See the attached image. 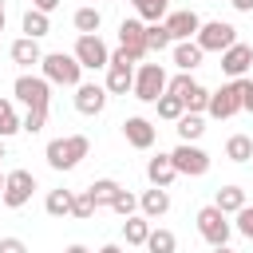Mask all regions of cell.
<instances>
[{"mask_svg": "<svg viewBox=\"0 0 253 253\" xmlns=\"http://www.w3.org/2000/svg\"><path fill=\"white\" fill-rule=\"evenodd\" d=\"M87 154H91V138H87V134H63V138H51L47 150H43V158H47L51 170H75Z\"/></svg>", "mask_w": 253, "mask_h": 253, "instance_id": "1", "label": "cell"}, {"mask_svg": "<svg viewBox=\"0 0 253 253\" xmlns=\"http://www.w3.org/2000/svg\"><path fill=\"white\" fill-rule=\"evenodd\" d=\"M40 67H43V79L55 87H79L83 83V63L71 51H47Z\"/></svg>", "mask_w": 253, "mask_h": 253, "instance_id": "2", "label": "cell"}, {"mask_svg": "<svg viewBox=\"0 0 253 253\" xmlns=\"http://www.w3.org/2000/svg\"><path fill=\"white\" fill-rule=\"evenodd\" d=\"M134 55L126 47H115L111 51V67H107V95H130L134 91Z\"/></svg>", "mask_w": 253, "mask_h": 253, "instance_id": "3", "label": "cell"}, {"mask_svg": "<svg viewBox=\"0 0 253 253\" xmlns=\"http://www.w3.org/2000/svg\"><path fill=\"white\" fill-rule=\"evenodd\" d=\"M166 83H170V79H166V67H162V63H138V67H134V91H130V95H134L138 103H158V99L166 95Z\"/></svg>", "mask_w": 253, "mask_h": 253, "instance_id": "4", "label": "cell"}, {"mask_svg": "<svg viewBox=\"0 0 253 253\" xmlns=\"http://www.w3.org/2000/svg\"><path fill=\"white\" fill-rule=\"evenodd\" d=\"M12 95L28 107V111H47L51 107V83L43 79V75H16V83H12Z\"/></svg>", "mask_w": 253, "mask_h": 253, "instance_id": "5", "label": "cell"}, {"mask_svg": "<svg viewBox=\"0 0 253 253\" xmlns=\"http://www.w3.org/2000/svg\"><path fill=\"white\" fill-rule=\"evenodd\" d=\"M194 40H198L202 51H217V55H221V51H229V47L237 43V28H233L229 20H206Z\"/></svg>", "mask_w": 253, "mask_h": 253, "instance_id": "6", "label": "cell"}, {"mask_svg": "<svg viewBox=\"0 0 253 253\" xmlns=\"http://www.w3.org/2000/svg\"><path fill=\"white\" fill-rule=\"evenodd\" d=\"M32 194H36V174H32V170H8V174H4V194H0V202H4L8 210L28 206Z\"/></svg>", "mask_w": 253, "mask_h": 253, "instance_id": "7", "label": "cell"}, {"mask_svg": "<svg viewBox=\"0 0 253 253\" xmlns=\"http://www.w3.org/2000/svg\"><path fill=\"white\" fill-rule=\"evenodd\" d=\"M170 162H174V170L186 174V178H202V174L210 170V154H206L198 142H178V146L170 150Z\"/></svg>", "mask_w": 253, "mask_h": 253, "instance_id": "8", "label": "cell"}, {"mask_svg": "<svg viewBox=\"0 0 253 253\" xmlns=\"http://www.w3.org/2000/svg\"><path fill=\"white\" fill-rule=\"evenodd\" d=\"M194 221H198V233H202V237H206V241H210V245H213V249H217V245H225V241H229V229H233V225H229V221H225V213H221V210H217V206H202V210H198V217H194Z\"/></svg>", "mask_w": 253, "mask_h": 253, "instance_id": "9", "label": "cell"}, {"mask_svg": "<svg viewBox=\"0 0 253 253\" xmlns=\"http://www.w3.org/2000/svg\"><path fill=\"white\" fill-rule=\"evenodd\" d=\"M71 55L83 63V71H99V67H111V47H107L99 36H79Z\"/></svg>", "mask_w": 253, "mask_h": 253, "instance_id": "10", "label": "cell"}, {"mask_svg": "<svg viewBox=\"0 0 253 253\" xmlns=\"http://www.w3.org/2000/svg\"><path fill=\"white\" fill-rule=\"evenodd\" d=\"M237 111H241V87H237V79H229L217 91H210V107H206L210 119H233Z\"/></svg>", "mask_w": 253, "mask_h": 253, "instance_id": "11", "label": "cell"}, {"mask_svg": "<svg viewBox=\"0 0 253 253\" xmlns=\"http://www.w3.org/2000/svg\"><path fill=\"white\" fill-rule=\"evenodd\" d=\"M162 24H166V32H170V40H174V43H186V40H194V36H198L202 16H198L194 8H178V12H170Z\"/></svg>", "mask_w": 253, "mask_h": 253, "instance_id": "12", "label": "cell"}, {"mask_svg": "<svg viewBox=\"0 0 253 253\" xmlns=\"http://www.w3.org/2000/svg\"><path fill=\"white\" fill-rule=\"evenodd\" d=\"M123 138H126V146H134V150H150L154 138H158V130H154L150 119L130 115V119H123Z\"/></svg>", "mask_w": 253, "mask_h": 253, "instance_id": "13", "label": "cell"}, {"mask_svg": "<svg viewBox=\"0 0 253 253\" xmlns=\"http://www.w3.org/2000/svg\"><path fill=\"white\" fill-rule=\"evenodd\" d=\"M119 47H126V51L142 63V55H146V24H142L138 16H130V20L119 24Z\"/></svg>", "mask_w": 253, "mask_h": 253, "instance_id": "14", "label": "cell"}, {"mask_svg": "<svg viewBox=\"0 0 253 253\" xmlns=\"http://www.w3.org/2000/svg\"><path fill=\"white\" fill-rule=\"evenodd\" d=\"M107 87H99V83H79L75 87V111L79 115H103V107H107Z\"/></svg>", "mask_w": 253, "mask_h": 253, "instance_id": "15", "label": "cell"}, {"mask_svg": "<svg viewBox=\"0 0 253 253\" xmlns=\"http://www.w3.org/2000/svg\"><path fill=\"white\" fill-rule=\"evenodd\" d=\"M253 67V47L249 43H233L229 51H221V71L229 75V79H245V71Z\"/></svg>", "mask_w": 253, "mask_h": 253, "instance_id": "16", "label": "cell"}, {"mask_svg": "<svg viewBox=\"0 0 253 253\" xmlns=\"http://www.w3.org/2000/svg\"><path fill=\"white\" fill-rule=\"evenodd\" d=\"M166 210H170V194H166V190L150 186V190H142V194H138V213H142V217H150V221H154V217H162Z\"/></svg>", "mask_w": 253, "mask_h": 253, "instance_id": "17", "label": "cell"}, {"mask_svg": "<svg viewBox=\"0 0 253 253\" xmlns=\"http://www.w3.org/2000/svg\"><path fill=\"white\" fill-rule=\"evenodd\" d=\"M8 55H12V63H20V67H32V63H43V51H40V40H28V36H20V40H12V47H8Z\"/></svg>", "mask_w": 253, "mask_h": 253, "instance_id": "18", "label": "cell"}, {"mask_svg": "<svg viewBox=\"0 0 253 253\" xmlns=\"http://www.w3.org/2000/svg\"><path fill=\"white\" fill-rule=\"evenodd\" d=\"M146 178H150V186H158V190H166L174 178H178V170H174V162H170V154H154L150 162H146Z\"/></svg>", "mask_w": 253, "mask_h": 253, "instance_id": "19", "label": "cell"}, {"mask_svg": "<svg viewBox=\"0 0 253 253\" xmlns=\"http://www.w3.org/2000/svg\"><path fill=\"white\" fill-rule=\"evenodd\" d=\"M170 55H174V67L178 71H194V67H202V47H198V40H186V43H174L170 47Z\"/></svg>", "mask_w": 253, "mask_h": 253, "instance_id": "20", "label": "cell"}, {"mask_svg": "<svg viewBox=\"0 0 253 253\" xmlns=\"http://www.w3.org/2000/svg\"><path fill=\"white\" fill-rule=\"evenodd\" d=\"M130 8L142 24H162L170 16V0H130Z\"/></svg>", "mask_w": 253, "mask_h": 253, "instance_id": "21", "label": "cell"}, {"mask_svg": "<svg viewBox=\"0 0 253 253\" xmlns=\"http://www.w3.org/2000/svg\"><path fill=\"white\" fill-rule=\"evenodd\" d=\"M213 206H217L225 217H229V213H241V210H245V190H241V186H221L217 198H213Z\"/></svg>", "mask_w": 253, "mask_h": 253, "instance_id": "22", "label": "cell"}, {"mask_svg": "<svg viewBox=\"0 0 253 253\" xmlns=\"http://www.w3.org/2000/svg\"><path fill=\"white\" fill-rule=\"evenodd\" d=\"M123 237H126V245H146V237H150V217L130 213V217L123 221Z\"/></svg>", "mask_w": 253, "mask_h": 253, "instance_id": "23", "label": "cell"}, {"mask_svg": "<svg viewBox=\"0 0 253 253\" xmlns=\"http://www.w3.org/2000/svg\"><path fill=\"white\" fill-rule=\"evenodd\" d=\"M119 190H123V186H119L115 178H99V182H91V186H87V194H91V202H95L99 210H103V206H111V202L119 198Z\"/></svg>", "mask_w": 253, "mask_h": 253, "instance_id": "24", "label": "cell"}, {"mask_svg": "<svg viewBox=\"0 0 253 253\" xmlns=\"http://www.w3.org/2000/svg\"><path fill=\"white\" fill-rule=\"evenodd\" d=\"M71 206H75V194H71V190H47V198H43V210H47L51 217H67Z\"/></svg>", "mask_w": 253, "mask_h": 253, "instance_id": "25", "label": "cell"}, {"mask_svg": "<svg viewBox=\"0 0 253 253\" xmlns=\"http://www.w3.org/2000/svg\"><path fill=\"white\" fill-rule=\"evenodd\" d=\"M51 32V20H47V12H36V8H28L24 12V36L28 40H43Z\"/></svg>", "mask_w": 253, "mask_h": 253, "instance_id": "26", "label": "cell"}, {"mask_svg": "<svg viewBox=\"0 0 253 253\" xmlns=\"http://www.w3.org/2000/svg\"><path fill=\"white\" fill-rule=\"evenodd\" d=\"M202 134H206V119H202V115H190V111H186V115L178 119V142H198Z\"/></svg>", "mask_w": 253, "mask_h": 253, "instance_id": "27", "label": "cell"}, {"mask_svg": "<svg viewBox=\"0 0 253 253\" xmlns=\"http://www.w3.org/2000/svg\"><path fill=\"white\" fill-rule=\"evenodd\" d=\"M99 28H103V12L99 8H79L75 12V32L79 36H99Z\"/></svg>", "mask_w": 253, "mask_h": 253, "instance_id": "28", "label": "cell"}, {"mask_svg": "<svg viewBox=\"0 0 253 253\" xmlns=\"http://www.w3.org/2000/svg\"><path fill=\"white\" fill-rule=\"evenodd\" d=\"M225 158H229V162H249V158H253V138H249V134H229Z\"/></svg>", "mask_w": 253, "mask_h": 253, "instance_id": "29", "label": "cell"}, {"mask_svg": "<svg viewBox=\"0 0 253 253\" xmlns=\"http://www.w3.org/2000/svg\"><path fill=\"white\" fill-rule=\"evenodd\" d=\"M146 253H178V237H174L170 229H150Z\"/></svg>", "mask_w": 253, "mask_h": 253, "instance_id": "30", "label": "cell"}, {"mask_svg": "<svg viewBox=\"0 0 253 253\" xmlns=\"http://www.w3.org/2000/svg\"><path fill=\"white\" fill-rule=\"evenodd\" d=\"M16 130H24L20 126V115H16L12 99H0V138H12Z\"/></svg>", "mask_w": 253, "mask_h": 253, "instance_id": "31", "label": "cell"}, {"mask_svg": "<svg viewBox=\"0 0 253 253\" xmlns=\"http://www.w3.org/2000/svg\"><path fill=\"white\" fill-rule=\"evenodd\" d=\"M166 47H174L166 24H146V51H166Z\"/></svg>", "mask_w": 253, "mask_h": 253, "instance_id": "32", "label": "cell"}, {"mask_svg": "<svg viewBox=\"0 0 253 253\" xmlns=\"http://www.w3.org/2000/svg\"><path fill=\"white\" fill-rule=\"evenodd\" d=\"M154 107H158V119H170V123H178V119L186 115V103H182L178 95H162Z\"/></svg>", "mask_w": 253, "mask_h": 253, "instance_id": "33", "label": "cell"}, {"mask_svg": "<svg viewBox=\"0 0 253 253\" xmlns=\"http://www.w3.org/2000/svg\"><path fill=\"white\" fill-rule=\"evenodd\" d=\"M182 103H186V111H190V115H202V111L210 107V91H206L202 83H194V87L186 91V99H182Z\"/></svg>", "mask_w": 253, "mask_h": 253, "instance_id": "34", "label": "cell"}, {"mask_svg": "<svg viewBox=\"0 0 253 253\" xmlns=\"http://www.w3.org/2000/svg\"><path fill=\"white\" fill-rule=\"evenodd\" d=\"M111 210H115V213H123V217H130V213H138V198H134L130 190H119V198L111 202Z\"/></svg>", "mask_w": 253, "mask_h": 253, "instance_id": "35", "label": "cell"}, {"mask_svg": "<svg viewBox=\"0 0 253 253\" xmlns=\"http://www.w3.org/2000/svg\"><path fill=\"white\" fill-rule=\"evenodd\" d=\"M95 202H91V194L83 190V194H75V206H71V217H79V221H87V217H95Z\"/></svg>", "mask_w": 253, "mask_h": 253, "instance_id": "36", "label": "cell"}, {"mask_svg": "<svg viewBox=\"0 0 253 253\" xmlns=\"http://www.w3.org/2000/svg\"><path fill=\"white\" fill-rule=\"evenodd\" d=\"M20 126H24V134H40V130L47 126V111H28V115L20 119Z\"/></svg>", "mask_w": 253, "mask_h": 253, "instance_id": "37", "label": "cell"}, {"mask_svg": "<svg viewBox=\"0 0 253 253\" xmlns=\"http://www.w3.org/2000/svg\"><path fill=\"white\" fill-rule=\"evenodd\" d=\"M194 87V79H190V71H178L170 83H166V95H178V99H186V91Z\"/></svg>", "mask_w": 253, "mask_h": 253, "instance_id": "38", "label": "cell"}, {"mask_svg": "<svg viewBox=\"0 0 253 253\" xmlns=\"http://www.w3.org/2000/svg\"><path fill=\"white\" fill-rule=\"evenodd\" d=\"M237 217V233H245L249 241H253V206H245L241 213H233Z\"/></svg>", "mask_w": 253, "mask_h": 253, "instance_id": "39", "label": "cell"}, {"mask_svg": "<svg viewBox=\"0 0 253 253\" xmlns=\"http://www.w3.org/2000/svg\"><path fill=\"white\" fill-rule=\"evenodd\" d=\"M237 87H241V111L253 115V79H237Z\"/></svg>", "mask_w": 253, "mask_h": 253, "instance_id": "40", "label": "cell"}, {"mask_svg": "<svg viewBox=\"0 0 253 253\" xmlns=\"http://www.w3.org/2000/svg\"><path fill=\"white\" fill-rule=\"evenodd\" d=\"M0 253H28V245L20 237H0Z\"/></svg>", "mask_w": 253, "mask_h": 253, "instance_id": "41", "label": "cell"}, {"mask_svg": "<svg viewBox=\"0 0 253 253\" xmlns=\"http://www.w3.org/2000/svg\"><path fill=\"white\" fill-rule=\"evenodd\" d=\"M32 8H36V12H47V16H51V12L59 8V0H32Z\"/></svg>", "mask_w": 253, "mask_h": 253, "instance_id": "42", "label": "cell"}, {"mask_svg": "<svg viewBox=\"0 0 253 253\" xmlns=\"http://www.w3.org/2000/svg\"><path fill=\"white\" fill-rule=\"evenodd\" d=\"M233 4V12H253V0H229Z\"/></svg>", "mask_w": 253, "mask_h": 253, "instance_id": "43", "label": "cell"}, {"mask_svg": "<svg viewBox=\"0 0 253 253\" xmlns=\"http://www.w3.org/2000/svg\"><path fill=\"white\" fill-rule=\"evenodd\" d=\"M63 253H91V249H87V245H79V241H75V245H67V249H63Z\"/></svg>", "mask_w": 253, "mask_h": 253, "instance_id": "44", "label": "cell"}, {"mask_svg": "<svg viewBox=\"0 0 253 253\" xmlns=\"http://www.w3.org/2000/svg\"><path fill=\"white\" fill-rule=\"evenodd\" d=\"M99 253H123V249H119V245H103Z\"/></svg>", "mask_w": 253, "mask_h": 253, "instance_id": "45", "label": "cell"}, {"mask_svg": "<svg viewBox=\"0 0 253 253\" xmlns=\"http://www.w3.org/2000/svg\"><path fill=\"white\" fill-rule=\"evenodd\" d=\"M213 253H233V249H229V245H217V249H213Z\"/></svg>", "mask_w": 253, "mask_h": 253, "instance_id": "46", "label": "cell"}, {"mask_svg": "<svg viewBox=\"0 0 253 253\" xmlns=\"http://www.w3.org/2000/svg\"><path fill=\"white\" fill-rule=\"evenodd\" d=\"M0 194H4V174H0Z\"/></svg>", "mask_w": 253, "mask_h": 253, "instance_id": "47", "label": "cell"}, {"mask_svg": "<svg viewBox=\"0 0 253 253\" xmlns=\"http://www.w3.org/2000/svg\"><path fill=\"white\" fill-rule=\"evenodd\" d=\"M0 158H4V138H0Z\"/></svg>", "mask_w": 253, "mask_h": 253, "instance_id": "48", "label": "cell"}, {"mask_svg": "<svg viewBox=\"0 0 253 253\" xmlns=\"http://www.w3.org/2000/svg\"><path fill=\"white\" fill-rule=\"evenodd\" d=\"M0 16H4V0H0Z\"/></svg>", "mask_w": 253, "mask_h": 253, "instance_id": "49", "label": "cell"}, {"mask_svg": "<svg viewBox=\"0 0 253 253\" xmlns=\"http://www.w3.org/2000/svg\"><path fill=\"white\" fill-rule=\"evenodd\" d=\"M0 32H4V16H0Z\"/></svg>", "mask_w": 253, "mask_h": 253, "instance_id": "50", "label": "cell"}]
</instances>
